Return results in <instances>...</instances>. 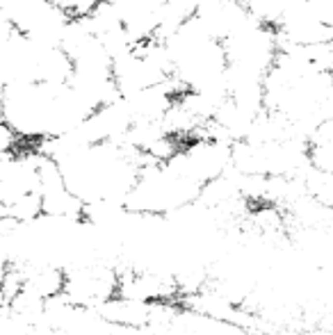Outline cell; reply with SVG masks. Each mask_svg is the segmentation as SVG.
I'll use <instances>...</instances> for the list:
<instances>
[{
    "label": "cell",
    "mask_w": 333,
    "mask_h": 335,
    "mask_svg": "<svg viewBox=\"0 0 333 335\" xmlns=\"http://www.w3.org/2000/svg\"><path fill=\"white\" fill-rule=\"evenodd\" d=\"M64 296L71 306L98 310L119 292V271L103 260H91L64 271Z\"/></svg>",
    "instance_id": "1"
}]
</instances>
